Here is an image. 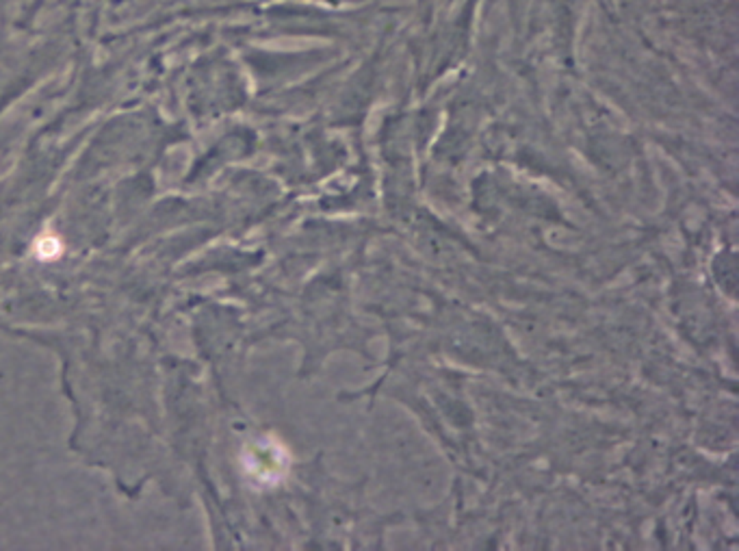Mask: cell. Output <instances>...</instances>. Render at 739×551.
I'll return each mask as SVG.
<instances>
[{
	"instance_id": "6da1fadb",
	"label": "cell",
	"mask_w": 739,
	"mask_h": 551,
	"mask_svg": "<svg viewBox=\"0 0 739 551\" xmlns=\"http://www.w3.org/2000/svg\"><path fill=\"white\" fill-rule=\"evenodd\" d=\"M37 252H40V256H54L56 252H59V241H56V239L40 241V245H37Z\"/></svg>"
}]
</instances>
